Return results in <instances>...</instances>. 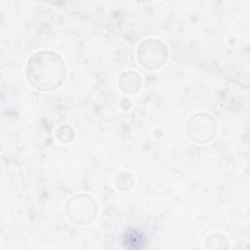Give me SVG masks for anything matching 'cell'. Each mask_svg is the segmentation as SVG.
Here are the masks:
<instances>
[{"instance_id":"obj_1","label":"cell","mask_w":250,"mask_h":250,"mask_svg":"<svg viewBox=\"0 0 250 250\" xmlns=\"http://www.w3.org/2000/svg\"><path fill=\"white\" fill-rule=\"evenodd\" d=\"M27 76L35 88L52 90L63 80V62L56 54L49 52L38 53L28 62Z\"/></svg>"},{"instance_id":"obj_2","label":"cell","mask_w":250,"mask_h":250,"mask_svg":"<svg viewBox=\"0 0 250 250\" xmlns=\"http://www.w3.org/2000/svg\"><path fill=\"white\" fill-rule=\"evenodd\" d=\"M143 46L151 53V55L144 57V58H140V62L146 66V67H149V68H157L158 66H160L161 64H163V62L166 60V48L164 45H162L160 42L158 41H146L143 44Z\"/></svg>"}]
</instances>
